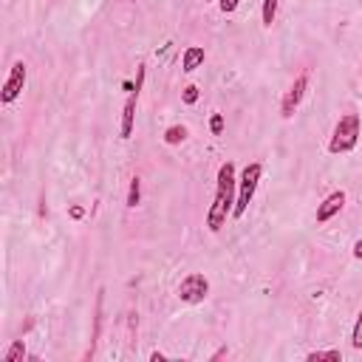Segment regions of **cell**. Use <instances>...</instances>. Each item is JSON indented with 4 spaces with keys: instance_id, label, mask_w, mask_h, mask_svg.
I'll return each mask as SVG.
<instances>
[{
    "instance_id": "cell-1",
    "label": "cell",
    "mask_w": 362,
    "mask_h": 362,
    "mask_svg": "<svg viewBox=\"0 0 362 362\" xmlns=\"http://www.w3.org/2000/svg\"><path fill=\"white\" fill-rule=\"evenodd\" d=\"M215 199L212 207L207 212V227L210 232H221L227 224V215H232L235 210V199H238V176H235V164L224 161L218 167V179H215Z\"/></svg>"
},
{
    "instance_id": "cell-2",
    "label": "cell",
    "mask_w": 362,
    "mask_h": 362,
    "mask_svg": "<svg viewBox=\"0 0 362 362\" xmlns=\"http://www.w3.org/2000/svg\"><path fill=\"white\" fill-rule=\"evenodd\" d=\"M263 179V164L260 161H252L240 170V179H238V199H235V210H232V218H244V212L249 210L255 192H258V184Z\"/></svg>"
},
{
    "instance_id": "cell-3",
    "label": "cell",
    "mask_w": 362,
    "mask_h": 362,
    "mask_svg": "<svg viewBox=\"0 0 362 362\" xmlns=\"http://www.w3.org/2000/svg\"><path fill=\"white\" fill-rule=\"evenodd\" d=\"M359 116L357 113H346L340 116V122L334 125V133L328 139V153L340 156V153H351L359 144Z\"/></svg>"
},
{
    "instance_id": "cell-4",
    "label": "cell",
    "mask_w": 362,
    "mask_h": 362,
    "mask_svg": "<svg viewBox=\"0 0 362 362\" xmlns=\"http://www.w3.org/2000/svg\"><path fill=\"white\" fill-rule=\"evenodd\" d=\"M207 295H210V280H207L201 272H190V275L179 283V297H181L184 303H190V306L204 303Z\"/></svg>"
},
{
    "instance_id": "cell-5",
    "label": "cell",
    "mask_w": 362,
    "mask_h": 362,
    "mask_svg": "<svg viewBox=\"0 0 362 362\" xmlns=\"http://www.w3.org/2000/svg\"><path fill=\"white\" fill-rule=\"evenodd\" d=\"M308 74H300L295 82H292V88H289L286 93H283V100H280V116L283 119H292L295 116V111L300 108V102L306 100V93H308Z\"/></svg>"
},
{
    "instance_id": "cell-6",
    "label": "cell",
    "mask_w": 362,
    "mask_h": 362,
    "mask_svg": "<svg viewBox=\"0 0 362 362\" xmlns=\"http://www.w3.org/2000/svg\"><path fill=\"white\" fill-rule=\"evenodd\" d=\"M26 74H29L26 63L17 60V63L12 65V71H9L6 82H3V91H0V102H3V105H12V102L17 100V96L23 93V85H26Z\"/></svg>"
},
{
    "instance_id": "cell-7",
    "label": "cell",
    "mask_w": 362,
    "mask_h": 362,
    "mask_svg": "<svg viewBox=\"0 0 362 362\" xmlns=\"http://www.w3.org/2000/svg\"><path fill=\"white\" fill-rule=\"evenodd\" d=\"M346 207V192L343 190H334L331 196H326L320 204H317V224H326L331 221L334 215H340Z\"/></svg>"
},
{
    "instance_id": "cell-8",
    "label": "cell",
    "mask_w": 362,
    "mask_h": 362,
    "mask_svg": "<svg viewBox=\"0 0 362 362\" xmlns=\"http://www.w3.org/2000/svg\"><path fill=\"white\" fill-rule=\"evenodd\" d=\"M139 93H142V91H136V88H133V91L128 93V100H125V108H122V125H119V136H122V139H131V133H133Z\"/></svg>"
},
{
    "instance_id": "cell-9",
    "label": "cell",
    "mask_w": 362,
    "mask_h": 362,
    "mask_svg": "<svg viewBox=\"0 0 362 362\" xmlns=\"http://www.w3.org/2000/svg\"><path fill=\"white\" fill-rule=\"evenodd\" d=\"M204 48L201 45H190V48H184V54H181V71L184 74H192L196 68H201L204 65Z\"/></svg>"
},
{
    "instance_id": "cell-10",
    "label": "cell",
    "mask_w": 362,
    "mask_h": 362,
    "mask_svg": "<svg viewBox=\"0 0 362 362\" xmlns=\"http://www.w3.org/2000/svg\"><path fill=\"white\" fill-rule=\"evenodd\" d=\"M187 139V128L184 125H170L164 131V144H170V148H176V144H181Z\"/></svg>"
},
{
    "instance_id": "cell-11",
    "label": "cell",
    "mask_w": 362,
    "mask_h": 362,
    "mask_svg": "<svg viewBox=\"0 0 362 362\" xmlns=\"http://www.w3.org/2000/svg\"><path fill=\"white\" fill-rule=\"evenodd\" d=\"M275 17H278V0H263V9H260V20H263V26L272 29Z\"/></svg>"
},
{
    "instance_id": "cell-12",
    "label": "cell",
    "mask_w": 362,
    "mask_h": 362,
    "mask_svg": "<svg viewBox=\"0 0 362 362\" xmlns=\"http://www.w3.org/2000/svg\"><path fill=\"white\" fill-rule=\"evenodd\" d=\"M139 204H142V179L133 176V179H131V187H128V207L136 210Z\"/></svg>"
},
{
    "instance_id": "cell-13",
    "label": "cell",
    "mask_w": 362,
    "mask_h": 362,
    "mask_svg": "<svg viewBox=\"0 0 362 362\" xmlns=\"http://www.w3.org/2000/svg\"><path fill=\"white\" fill-rule=\"evenodd\" d=\"M23 357H26V343H23V340H14V343L6 348V354H3L6 362H20Z\"/></svg>"
},
{
    "instance_id": "cell-14",
    "label": "cell",
    "mask_w": 362,
    "mask_h": 362,
    "mask_svg": "<svg viewBox=\"0 0 362 362\" xmlns=\"http://www.w3.org/2000/svg\"><path fill=\"white\" fill-rule=\"evenodd\" d=\"M351 346H354L357 351H362V308H359L357 323H354V331H351Z\"/></svg>"
},
{
    "instance_id": "cell-15",
    "label": "cell",
    "mask_w": 362,
    "mask_h": 362,
    "mask_svg": "<svg viewBox=\"0 0 362 362\" xmlns=\"http://www.w3.org/2000/svg\"><path fill=\"white\" fill-rule=\"evenodd\" d=\"M306 359H308V362H317V359H334V362H340L343 354H340V351H311Z\"/></svg>"
},
{
    "instance_id": "cell-16",
    "label": "cell",
    "mask_w": 362,
    "mask_h": 362,
    "mask_svg": "<svg viewBox=\"0 0 362 362\" xmlns=\"http://www.w3.org/2000/svg\"><path fill=\"white\" fill-rule=\"evenodd\" d=\"M210 133H212V136L224 133V116H221V113H212V116H210Z\"/></svg>"
},
{
    "instance_id": "cell-17",
    "label": "cell",
    "mask_w": 362,
    "mask_h": 362,
    "mask_svg": "<svg viewBox=\"0 0 362 362\" xmlns=\"http://www.w3.org/2000/svg\"><path fill=\"white\" fill-rule=\"evenodd\" d=\"M181 100H184V105H196L199 102V88L196 85H187L184 93H181Z\"/></svg>"
},
{
    "instance_id": "cell-18",
    "label": "cell",
    "mask_w": 362,
    "mask_h": 362,
    "mask_svg": "<svg viewBox=\"0 0 362 362\" xmlns=\"http://www.w3.org/2000/svg\"><path fill=\"white\" fill-rule=\"evenodd\" d=\"M238 3H240V0H218V9H221L224 14H232V12L238 9Z\"/></svg>"
},
{
    "instance_id": "cell-19",
    "label": "cell",
    "mask_w": 362,
    "mask_h": 362,
    "mask_svg": "<svg viewBox=\"0 0 362 362\" xmlns=\"http://www.w3.org/2000/svg\"><path fill=\"white\" fill-rule=\"evenodd\" d=\"M68 212H71V218H74V221H80V218H82V215H85V210H82L80 204H74V207H71Z\"/></svg>"
},
{
    "instance_id": "cell-20",
    "label": "cell",
    "mask_w": 362,
    "mask_h": 362,
    "mask_svg": "<svg viewBox=\"0 0 362 362\" xmlns=\"http://www.w3.org/2000/svg\"><path fill=\"white\" fill-rule=\"evenodd\" d=\"M354 258L362 260V240H357V244H354Z\"/></svg>"
},
{
    "instance_id": "cell-21",
    "label": "cell",
    "mask_w": 362,
    "mask_h": 362,
    "mask_svg": "<svg viewBox=\"0 0 362 362\" xmlns=\"http://www.w3.org/2000/svg\"><path fill=\"white\" fill-rule=\"evenodd\" d=\"M164 359H167V357H164L161 351H153V354H150V362H164Z\"/></svg>"
},
{
    "instance_id": "cell-22",
    "label": "cell",
    "mask_w": 362,
    "mask_h": 362,
    "mask_svg": "<svg viewBox=\"0 0 362 362\" xmlns=\"http://www.w3.org/2000/svg\"><path fill=\"white\" fill-rule=\"evenodd\" d=\"M221 357H227V348H218V351L212 354V359H221Z\"/></svg>"
}]
</instances>
